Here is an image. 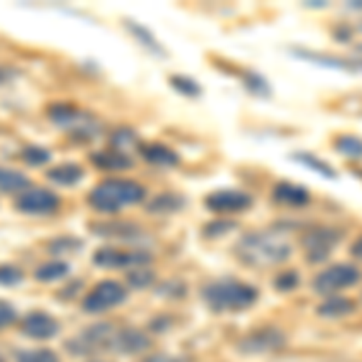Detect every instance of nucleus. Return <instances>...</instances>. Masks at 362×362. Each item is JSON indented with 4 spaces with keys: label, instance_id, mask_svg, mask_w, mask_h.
Masks as SVG:
<instances>
[{
    "label": "nucleus",
    "instance_id": "obj_35",
    "mask_svg": "<svg viewBox=\"0 0 362 362\" xmlns=\"http://www.w3.org/2000/svg\"><path fill=\"white\" fill-rule=\"evenodd\" d=\"M22 280V271L15 266H0V285H17Z\"/></svg>",
    "mask_w": 362,
    "mask_h": 362
},
{
    "label": "nucleus",
    "instance_id": "obj_13",
    "mask_svg": "<svg viewBox=\"0 0 362 362\" xmlns=\"http://www.w3.org/2000/svg\"><path fill=\"white\" fill-rule=\"evenodd\" d=\"M273 201L288 208H305L312 203V194H309V189H305V186H300V184L278 181V184L273 186Z\"/></svg>",
    "mask_w": 362,
    "mask_h": 362
},
{
    "label": "nucleus",
    "instance_id": "obj_9",
    "mask_svg": "<svg viewBox=\"0 0 362 362\" xmlns=\"http://www.w3.org/2000/svg\"><path fill=\"white\" fill-rule=\"evenodd\" d=\"M153 256L148 251H121V249H99L92 261L102 268H138L150 264Z\"/></svg>",
    "mask_w": 362,
    "mask_h": 362
},
{
    "label": "nucleus",
    "instance_id": "obj_22",
    "mask_svg": "<svg viewBox=\"0 0 362 362\" xmlns=\"http://www.w3.org/2000/svg\"><path fill=\"white\" fill-rule=\"evenodd\" d=\"M184 206H186L184 196L160 194V196H155L153 201L148 203V210H150V213H155V215H172V213H177V210H181Z\"/></svg>",
    "mask_w": 362,
    "mask_h": 362
},
{
    "label": "nucleus",
    "instance_id": "obj_40",
    "mask_svg": "<svg viewBox=\"0 0 362 362\" xmlns=\"http://www.w3.org/2000/svg\"><path fill=\"white\" fill-rule=\"evenodd\" d=\"M350 254H353V259L362 261V235L353 242V247H350Z\"/></svg>",
    "mask_w": 362,
    "mask_h": 362
},
{
    "label": "nucleus",
    "instance_id": "obj_11",
    "mask_svg": "<svg viewBox=\"0 0 362 362\" xmlns=\"http://www.w3.org/2000/svg\"><path fill=\"white\" fill-rule=\"evenodd\" d=\"M251 203H254V198L247 191L237 189H223L206 196V208L213 213H242V210L251 208Z\"/></svg>",
    "mask_w": 362,
    "mask_h": 362
},
{
    "label": "nucleus",
    "instance_id": "obj_8",
    "mask_svg": "<svg viewBox=\"0 0 362 362\" xmlns=\"http://www.w3.org/2000/svg\"><path fill=\"white\" fill-rule=\"evenodd\" d=\"M288 343V338L280 329H256L239 341V353L244 355H264L276 353Z\"/></svg>",
    "mask_w": 362,
    "mask_h": 362
},
{
    "label": "nucleus",
    "instance_id": "obj_28",
    "mask_svg": "<svg viewBox=\"0 0 362 362\" xmlns=\"http://www.w3.org/2000/svg\"><path fill=\"white\" fill-rule=\"evenodd\" d=\"M66 273H68V264H63V261H51V264H44L37 268V280H42V283H54V280L66 278Z\"/></svg>",
    "mask_w": 362,
    "mask_h": 362
},
{
    "label": "nucleus",
    "instance_id": "obj_45",
    "mask_svg": "<svg viewBox=\"0 0 362 362\" xmlns=\"http://www.w3.org/2000/svg\"><path fill=\"white\" fill-rule=\"evenodd\" d=\"M0 362H3V358H0Z\"/></svg>",
    "mask_w": 362,
    "mask_h": 362
},
{
    "label": "nucleus",
    "instance_id": "obj_15",
    "mask_svg": "<svg viewBox=\"0 0 362 362\" xmlns=\"http://www.w3.org/2000/svg\"><path fill=\"white\" fill-rule=\"evenodd\" d=\"M353 312H355V302L348 300V297H338V295L326 297V300L317 307V314L321 319H341Z\"/></svg>",
    "mask_w": 362,
    "mask_h": 362
},
{
    "label": "nucleus",
    "instance_id": "obj_12",
    "mask_svg": "<svg viewBox=\"0 0 362 362\" xmlns=\"http://www.w3.org/2000/svg\"><path fill=\"white\" fill-rule=\"evenodd\" d=\"M22 331H25V336L29 338L49 341V338H54L58 331H61V326H58V321L54 317H49L46 312H32L22 319Z\"/></svg>",
    "mask_w": 362,
    "mask_h": 362
},
{
    "label": "nucleus",
    "instance_id": "obj_20",
    "mask_svg": "<svg viewBox=\"0 0 362 362\" xmlns=\"http://www.w3.org/2000/svg\"><path fill=\"white\" fill-rule=\"evenodd\" d=\"M334 150L350 162H360L362 160V138L353 136V133H343V136H338L334 140Z\"/></svg>",
    "mask_w": 362,
    "mask_h": 362
},
{
    "label": "nucleus",
    "instance_id": "obj_37",
    "mask_svg": "<svg viewBox=\"0 0 362 362\" xmlns=\"http://www.w3.org/2000/svg\"><path fill=\"white\" fill-rule=\"evenodd\" d=\"M83 244L78 242V239H58V242L51 244V249L58 251V254H63V251H78Z\"/></svg>",
    "mask_w": 362,
    "mask_h": 362
},
{
    "label": "nucleus",
    "instance_id": "obj_3",
    "mask_svg": "<svg viewBox=\"0 0 362 362\" xmlns=\"http://www.w3.org/2000/svg\"><path fill=\"white\" fill-rule=\"evenodd\" d=\"M145 201V189L136 181L126 179H109L92 189L90 206L99 213H116V210Z\"/></svg>",
    "mask_w": 362,
    "mask_h": 362
},
{
    "label": "nucleus",
    "instance_id": "obj_18",
    "mask_svg": "<svg viewBox=\"0 0 362 362\" xmlns=\"http://www.w3.org/2000/svg\"><path fill=\"white\" fill-rule=\"evenodd\" d=\"M140 155H143L148 162L160 165V167H177L179 165V155L174 153V150H169L167 145H160V143L140 145Z\"/></svg>",
    "mask_w": 362,
    "mask_h": 362
},
{
    "label": "nucleus",
    "instance_id": "obj_42",
    "mask_svg": "<svg viewBox=\"0 0 362 362\" xmlns=\"http://www.w3.org/2000/svg\"><path fill=\"white\" fill-rule=\"evenodd\" d=\"M326 5H329V3H326V0H312V3H307V8H326Z\"/></svg>",
    "mask_w": 362,
    "mask_h": 362
},
{
    "label": "nucleus",
    "instance_id": "obj_6",
    "mask_svg": "<svg viewBox=\"0 0 362 362\" xmlns=\"http://www.w3.org/2000/svg\"><path fill=\"white\" fill-rule=\"evenodd\" d=\"M116 326L114 324H97L90 329L80 331L78 336H73L66 343V348L73 355H95L104 353V350H112V343L116 338Z\"/></svg>",
    "mask_w": 362,
    "mask_h": 362
},
{
    "label": "nucleus",
    "instance_id": "obj_7",
    "mask_svg": "<svg viewBox=\"0 0 362 362\" xmlns=\"http://www.w3.org/2000/svg\"><path fill=\"white\" fill-rule=\"evenodd\" d=\"M126 295L128 293L121 283H116V280H102V283L95 285L92 293L85 297L83 307H85V312H90V314H102L112 307H119L121 302L126 300Z\"/></svg>",
    "mask_w": 362,
    "mask_h": 362
},
{
    "label": "nucleus",
    "instance_id": "obj_27",
    "mask_svg": "<svg viewBox=\"0 0 362 362\" xmlns=\"http://www.w3.org/2000/svg\"><path fill=\"white\" fill-rule=\"evenodd\" d=\"M169 85H172L174 90L179 92V95L191 97V99L203 95L201 85H198L194 78H186V75H172V78H169Z\"/></svg>",
    "mask_w": 362,
    "mask_h": 362
},
{
    "label": "nucleus",
    "instance_id": "obj_21",
    "mask_svg": "<svg viewBox=\"0 0 362 362\" xmlns=\"http://www.w3.org/2000/svg\"><path fill=\"white\" fill-rule=\"evenodd\" d=\"M29 189V179L25 177L22 172L17 169H10V167H0V191L5 194H25Z\"/></svg>",
    "mask_w": 362,
    "mask_h": 362
},
{
    "label": "nucleus",
    "instance_id": "obj_39",
    "mask_svg": "<svg viewBox=\"0 0 362 362\" xmlns=\"http://www.w3.org/2000/svg\"><path fill=\"white\" fill-rule=\"evenodd\" d=\"M128 138H133V133L131 131H119L114 136V145H126V143H136V140H128Z\"/></svg>",
    "mask_w": 362,
    "mask_h": 362
},
{
    "label": "nucleus",
    "instance_id": "obj_36",
    "mask_svg": "<svg viewBox=\"0 0 362 362\" xmlns=\"http://www.w3.org/2000/svg\"><path fill=\"white\" fill-rule=\"evenodd\" d=\"M15 319H17L15 309L10 307L8 302H0V329H5V326H10Z\"/></svg>",
    "mask_w": 362,
    "mask_h": 362
},
{
    "label": "nucleus",
    "instance_id": "obj_19",
    "mask_svg": "<svg viewBox=\"0 0 362 362\" xmlns=\"http://www.w3.org/2000/svg\"><path fill=\"white\" fill-rule=\"evenodd\" d=\"M92 162L95 167L104 169V172H121V169H128L133 165L131 157H126L119 150H107V153H95L92 155Z\"/></svg>",
    "mask_w": 362,
    "mask_h": 362
},
{
    "label": "nucleus",
    "instance_id": "obj_14",
    "mask_svg": "<svg viewBox=\"0 0 362 362\" xmlns=\"http://www.w3.org/2000/svg\"><path fill=\"white\" fill-rule=\"evenodd\" d=\"M148 348H150V338L138 329H119L112 343V353H121V355L143 353Z\"/></svg>",
    "mask_w": 362,
    "mask_h": 362
},
{
    "label": "nucleus",
    "instance_id": "obj_43",
    "mask_svg": "<svg viewBox=\"0 0 362 362\" xmlns=\"http://www.w3.org/2000/svg\"><path fill=\"white\" fill-rule=\"evenodd\" d=\"M348 8H353V10H362V0H353V3H348Z\"/></svg>",
    "mask_w": 362,
    "mask_h": 362
},
{
    "label": "nucleus",
    "instance_id": "obj_31",
    "mask_svg": "<svg viewBox=\"0 0 362 362\" xmlns=\"http://www.w3.org/2000/svg\"><path fill=\"white\" fill-rule=\"evenodd\" d=\"M273 285H276L278 293H293L297 285H300V273H297V271H283V273H278L276 280H273Z\"/></svg>",
    "mask_w": 362,
    "mask_h": 362
},
{
    "label": "nucleus",
    "instance_id": "obj_16",
    "mask_svg": "<svg viewBox=\"0 0 362 362\" xmlns=\"http://www.w3.org/2000/svg\"><path fill=\"white\" fill-rule=\"evenodd\" d=\"M293 162H297V165H302L305 169H309V172H314V174H319V177H324V179H338V172H336V167H331L326 160H321L319 155H314V153H293V157H290Z\"/></svg>",
    "mask_w": 362,
    "mask_h": 362
},
{
    "label": "nucleus",
    "instance_id": "obj_4",
    "mask_svg": "<svg viewBox=\"0 0 362 362\" xmlns=\"http://www.w3.org/2000/svg\"><path fill=\"white\" fill-rule=\"evenodd\" d=\"M362 280V271L353 264H334L329 268H324L321 273H317L312 280L314 293L321 297H334L341 290L355 288Z\"/></svg>",
    "mask_w": 362,
    "mask_h": 362
},
{
    "label": "nucleus",
    "instance_id": "obj_41",
    "mask_svg": "<svg viewBox=\"0 0 362 362\" xmlns=\"http://www.w3.org/2000/svg\"><path fill=\"white\" fill-rule=\"evenodd\" d=\"M336 39L341 44H348V39H350V29H336Z\"/></svg>",
    "mask_w": 362,
    "mask_h": 362
},
{
    "label": "nucleus",
    "instance_id": "obj_30",
    "mask_svg": "<svg viewBox=\"0 0 362 362\" xmlns=\"http://www.w3.org/2000/svg\"><path fill=\"white\" fill-rule=\"evenodd\" d=\"M22 160L32 167H42L51 160V153L46 148H39V145H29V148L22 150Z\"/></svg>",
    "mask_w": 362,
    "mask_h": 362
},
{
    "label": "nucleus",
    "instance_id": "obj_38",
    "mask_svg": "<svg viewBox=\"0 0 362 362\" xmlns=\"http://www.w3.org/2000/svg\"><path fill=\"white\" fill-rule=\"evenodd\" d=\"M143 362H186L184 358H174V355H162V353H157V355H150V358H145Z\"/></svg>",
    "mask_w": 362,
    "mask_h": 362
},
{
    "label": "nucleus",
    "instance_id": "obj_25",
    "mask_svg": "<svg viewBox=\"0 0 362 362\" xmlns=\"http://www.w3.org/2000/svg\"><path fill=\"white\" fill-rule=\"evenodd\" d=\"M126 27H128V32H131L133 37H136L138 42L145 46V49H150V51H155V54L165 56V49H162L160 42H157V37H155L153 32H150V29H145L143 25H136V22H131V20L126 22Z\"/></svg>",
    "mask_w": 362,
    "mask_h": 362
},
{
    "label": "nucleus",
    "instance_id": "obj_10",
    "mask_svg": "<svg viewBox=\"0 0 362 362\" xmlns=\"http://www.w3.org/2000/svg\"><path fill=\"white\" fill-rule=\"evenodd\" d=\"M15 208L29 215H51L61 208V201H58L56 194H51L46 189H32V191L27 189L15 201Z\"/></svg>",
    "mask_w": 362,
    "mask_h": 362
},
{
    "label": "nucleus",
    "instance_id": "obj_26",
    "mask_svg": "<svg viewBox=\"0 0 362 362\" xmlns=\"http://www.w3.org/2000/svg\"><path fill=\"white\" fill-rule=\"evenodd\" d=\"M92 230L97 232L99 237H138V227L136 225H126V223H107V225H92Z\"/></svg>",
    "mask_w": 362,
    "mask_h": 362
},
{
    "label": "nucleus",
    "instance_id": "obj_2",
    "mask_svg": "<svg viewBox=\"0 0 362 362\" xmlns=\"http://www.w3.org/2000/svg\"><path fill=\"white\" fill-rule=\"evenodd\" d=\"M203 300L206 305L213 309V312H242V309H249L251 305H256L259 300V290L254 285H247L242 280H215V283H208L203 288Z\"/></svg>",
    "mask_w": 362,
    "mask_h": 362
},
{
    "label": "nucleus",
    "instance_id": "obj_32",
    "mask_svg": "<svg viewBox=\"0 0 362 362\" xmlns=\"http://www.w3.org/2000/svg\"><path fill=\"white\" fill-rule=\"evenodd\" d=\"M232 230H237L235 220H213V223H208L206 227H203V235L206 237H225V235H230Z\"/></svg>",
    "mask_w": 362,
    "mask_h": 362
},
{
    "label": "nucleus",
    "instance_id": "obj_23",
    "mask_svg": "<svg viewBox=\"0 0 362 362\" xmlns=\"http://www.w3.org/2000/svg\"><path fill=\"white\" fill-rule=\"evenodd\" d=\"M83 167L80 165H58V167H54L49 172V179L54 181V184H58V186H75L78 184L80 179H83Z\"/></svg>",
    "mask_w": 362,
    "mask_h": 362
},
{
    "label": "nucleus",
    "instance_id": "obj_1",
    "mask_svg": "<svg viewBox=\"0 0 362 362\" xmlns=\"http://www.w3.org/2000/svg\"><path fill=\"white\" fill-rule=\"evenodd\" d=\"M237 256L247 266H278L293 256V247L276 235H244L237 244Z\"/></svg>",
    "mask_w": 362,
    "mask_h": 362
},
{
    "label": "nucleus",
    "instance_id": "obj_5",
    "mask_svg": "<svg viewBox=\"0 0 362 362\" xmlns=\"http://www.w3.org/2000/svg\"><path fill=\"white\" fill-rule=\"evenodd\" d=\"M341 239L343 232L338 227H329V225L309 227L305 235H302V247H305L307 261L309 264H324V261H329V256L341 244Z\"/></svg>",
    "mask_w": 362,
    "mask_h": 362
},
{
    "label": "nucleus",
    "instance_id": "obj_33",
    "mask_svg": "<svg viewBox=\"0 0 362 362\" xmlns=\"http://www.w3.org/2000/svg\"><path fill=\"white\" fill-rule=\"evenodd\" d=\"M17 362H58V358L51 350H25L17 355Z\"/></svg>",
    "mask_w": 362,
    "mask_h": 362
},
{
    "label": "nucleus",
    "instance_id": "obj_44",
    "mask_svg": "<svg viewBox=\"0 0 362 362\" xmlns=\"http://www.w3.org/2000/svg\"><path fill=\"white\" fill-rule=\"evenodd\" d=\"M360 68H362V61H360Z\"/></svg>",
    "mask_w": 362,
    "mask_h": 362
},
{
    "label": "nucleus",
    "instance_id": "obj_17",
    "mask_svg": "<svg viewBox=\"0 0 362 362\" xmlns=\"http://www.w3.org/2000/svg\"><path fill=\"white\" fill-rule=\"evenodd\" d=\"M293 56L302 58L307 63H314L319 68H331V70H353L355 66L343 58H336V56H326V54H319V51H307V49H293Z\"/></svg>",
    "mask_w": 362,
    "mask_h": 362
},
{
    "label": "nucleus",
    "instance_id": "obj_24",
    "mask_svg": "<svg viewBox=\"0 0 362 362\" xmlns=\"http://www.w3.org/2000/svg\"><path fill=\"white\" fill-rule=\"evenodd\" d=\"M49 116L58 126H78L83 121L80 112L75 107H70V104H54V107H49Z\"/></svg>",
    "mask_w": 362,
    "mask_h": 362
},
{
    "label": "nucleus",
    "instance_id": "obj_29",
    "mask_svg": "<svg viewBox=\"0 0 362 362\" xmlns=\"http://www.w3.org/2000/svg\"><path fill=\"white\" fill-rule=\"evenodd\" d=\"M244 85H247V90L251 92V95H256L261 99H268L273 95L268 80L264 78V75H259V73H247V75H244Z\"/></svg>",
    "mask_w": 362,
    "mask_h": 362
},
{
    "label": "nucleus",
    "instance_id": "obj_34",
    "mask_svg": "<svg viewBox=\"0 0 362 362\" xmlns=\"http://www.w3.org/2000/svg\"><path fill=\"white\" fill-rule=\"evenodd\" d=\"M153 280H155V273L148 271V268H133V271L128 273V283L136 285V288H148Z\"/></svg>",
    "mask_w": 362,
    "mask_h": 362
}]
</instances>
